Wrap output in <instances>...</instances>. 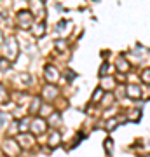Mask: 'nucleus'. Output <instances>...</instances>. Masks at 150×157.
<instances>
[{
    "label": "nucleus",
    "instance_id": "obj_1",
    "mask_svg": "<svg viewBox=\"0 0 150 157\" xmlns=\"http://www.w3.org/2000/svg\"><path fill=\"white\" fill-rule=\"evenodd\" d=\"M17 52H19V47L16 44V39L14 37H9L6 42V54H7V59L9 61H14L17 56Z\"/></svg>",
    "mask_w": 150,
    "mask_h": 157
},
{
    "label": "nucleus",
    "instance_id": "obj_2",
    "mask_svg": "<svg viewBox=\"0 0 150 157\" xmlns=\"http://www.w3.org/2000/svg\"><path fill=\"white\" fill-rule=\"evenodd\" d=\"M30 7H32V12H33V16L42 21L45 16V6L42 0H30Z\"/></svg>",
    "mask_w": 150,
    "mask_h": 157
},
{
    "label": "nucleus",
    "instance_id": "obj_3",
    "mask_svg": "<svg viewBox=\"0 0 150 157\" xmlns=\"http://www.w3.org/2000/svg\"><path fill=\"white\" fill-rule=\"evenodd\" d=\"M32 19H33V16L30 12H26V11L17 12V25L21 28H32Z\"/></svg>",
    "mask_w": 150,
    "mask_h": 157
},
{
    "label": "nucleus",
    "instance_id": "obj_4",
    "mask_svg": "<svg viewBox=\"0 0 150 157\" xmlns=\"http://www.w3.org/2000/svg\"><path fill=\"white\" fill-rule=\"evenodd\" d=\"M17 143L21 148H32L35 143V138L33 135H26V133H21V135L17 136Z\"/></svg>",
    "mask_w": 150,
    "mask_h": 157
},
{
    "label": "nucleus",
    "instance_id": "obj_5",
    "mask_svg": "<svg viewBox=\"0 0 150 157\" xmlns=\"http://www.w3.org/2000/svg\"><path fill=\"white\" fill-rule=\"evenodd\" d=\"M4 148H6V152L9 154V155H16V154H19V143L17 141H12V140H6L4 141Z\"/></svg>",
    "mask_w": 150,
    "mask_h": 157
},
{
    "label": "nucleus",
    "instance_id": "obj_6",
    "mask_svg": "<svg viewBox=\"0 0 150 157\" xmlns=\"http://www.w3.org/2000/svg\"><path fill=\"white\" fill-rule=\"evenodd\" d=\"M32 131H33L35 135H42L45 131V121L44 119H40V117L33 119V121H32Z\"/></svg>",
    "mask_w": 150,
    "mask_h": 157
},
{
    "label": "nucleus",
    "instance_id": "obj_7",
    "mask_svg": "<svg viewBox=\"0 0 150 157\" xmlns=\"http://www.w3.org/2000/svg\"><path fill=\"white\" fill-rule=\"evenodd\" d=\"M45 78H47L49 82H58L60 73H58V70H56L52 65H47V67H45Z\"/></svg>",
    "mask_w": 150,
    "mask_h": 157
},
{
    "label": "nucleus",
    "instance_id": "obj_8",
    "mask_svg": "<svg viewBox=\"0 0 150 157\" xmlns=\"http://www.w3.org/2000/svg\"><path fill=\"white\" fill-rule=\"evenodd\" d=\"M126 94L129 96V98H133V100H138L140 96H141V91H140L138 86H128V89H126Z\"/></svg>",
    "mask_w": 150,
    "mask_h": 157
},
{
    "label": "nucleus",
    "instance_id": "obj_9",
    "mask_svg": "<svg viewBox=\"0 0 150 157\" xmlns=\"http://www.w3.org/2000/svg\"><path fill=\"white\" fill-rule=\"evenodd\" d=\"M44 30H45L44 21L37 23V25H32V32H33L35 37H42V35H44Z\"/></svg>",
    "mask_w": 150,
    "mask_h": 157
},
{
    "label": "nucleus",
    "instance_id": "obj_10",
    "mask_svg": "<svg viewBox=\"0 0 150 157\" xmlns=\"http://www.w3.org/2000/svg\"><path fill=\"white\" fill-rule=\"evenodd\" d=\"M60 141H61V135H60L58 131L51 133V136H49V147H51V148L58 147V145H60Z\"/></svg>",
    "mask_w": 150,
    "mask_h": 157
},
{
    "label": "nucleus",
    "instance_id": "obj_11",
    "mask_svg": "<svg viewBox=\"0 0 150 157\" xmlns=\"http://www.w3.org/2000/svg\"><path fill=\"white\" fill-rule=\"evenodd\" d=\"M44 96L47 98V100H52V98L58 96V89H56L54 86H45L44 87Z\"/></svg>",
    "mask_w": 150,
    "mask_h": 157
},
{
    "label": "nucleus",
    "instance_id": "obj_12",
    "mask_svg": "<svg viewBox=\"0 0 150 157\" xmlns=\"http://www.w3.org/2000/svg\"><path fill=\"white\" fill-rule=\"evenodd\" d=\"M117 70H119V72H128L129 70V63L126 61L124 58H119V59H117Z\"/></svg>",
    "mask_w": 150,
    "mask_h": 157
},
{
    "label": "nucleus",
    "instance_id": "obj_13",
    "mask_svg": "<svg viewBox=\"0 0 150 157\" xmlns=\"http://www.w3.org/2000/svg\"><path fill=\"white\" fill-rule=\"evenodd\" d=\"M113 86H115V82H113V78H110V77H105L101 80V87H105V89H113Z\"/></svg>",
    "mask_w": 150,
    "mask_h": 157
},
{
    "label": "nucleus",
    "instance_id": "obj_14",
    "mask_svg": "<svg viewBox=\"0 0 150 157\" xmlns=\"http://www.w3.org/2000/svg\"><path fill=\"white\" fill-rule=\"evenodd\" d=\"M40 108V100L39 98H33V101H32V105H30V112L32 113H37Z\"/></svg>",
    "mask_w": 150,
    "mask_h": 157
},
{
    "label": "nucleus",
    "instance_id": "obj_15",
    "mask_svg": "<svg viewBox=\"0 0 150 157\" xmlns=\"http://www.w3.org/2000/svg\"><path fill=\"white\" fill-rule=\"evenodd\" d=\"M121 122V119H110V121H108V122H106V129H108V131H112V129H113V126H115V124H119Z\"/></svg>",
    "mask_w": 150,
    "mask_h": 157
},
{
    "label": "nucleus",
    "instance_id": "obj_16",
    "mask_svg": "<svg viewBox=\"0 0 150 157\" xmlns=\"http://www.w3.org/2000/svg\"><path fill=\"white\" fill-rule=\"evenodd\" d=\"M56 49L58 51H67V42H65V40H56Z\"/></svg>",
    "mask_w": 150,
    "mask_h": 157
},
{
    "label": "nucleus",
    "instance_id": "obj_17",
    "mask_svg": "<svg viewBox=\"0 0 150 157\" xmlns=\"http://www.w3.org/2000/svg\"><path fill=\"white\" fill-rule=\"evenodd\" d=\"M141 78H143L147 84H150V68H147L143 73H141Z\"/></svg>",
    "mask_w": 150,
    "mask_h": 157
},
{
    "label": "nucleus",
    "instance_id": "obj_18",
    "mask_svg": "<svg viewBox=\"0 0 150 157\" xmlns=\"http://www.w3.org/2000/svg\"><path fill=\"white\" fill-rule=\"evenodd\" d=\"M101 93H103V87H100V89H96L94 91V94H93V101H100V96H101Z\"/></svg>",
    "mask_w": 150,
    "mask_h": 157
},
{
    "label": "nucleus",
    "instance_id": "obj_19",
    "mask_svg": "<svg viewBox=\"0 0 150 157\" xmlns=\"http://www.w3.org/2000/svg\"><path fill=\"white\" fill-rule=\"evenodd\" d=\"M7 100V91L4 89V86H0V103Z\"/></svg>",
    "mask_w": 150,
    "mask_h": 157
},
{
    "label": "nucleus",
    "instance_id": "obj_20",
    "mask_svg": "<svg viewBox=\"0 0 150 157\" xmlns=\"http://www.w3.org/2000/svg\"><path fill=\"white\" fill-rule=\"evenodd\" d=\"M112 147H113V143H112L110 138H108V140H105V150H106V154H110V152H112Z\"/></svg>",
    "mask_w": 150,
    "mask_h": 157
},
{
    "label": "nucleus",
    "instance_id": "obj_21",
    "mask_svg": "<svg viewBox=\"0 0 150 157\" xmlns=\"http://www.w3.org/2000/svg\"><path fill=\"white\" fill-rule=\"evenodd\" d=\"M0 68H2V70H4V68H9V63H7L6 59H2V61H0Z\"/></svg>",
    "mask_w": 150,
    "mask_h": 157
},
{
    "label": "nucleus",
    "instance_id": "obj_22",
    "mask_svg": "<svg viewBox=\"0 0 150 157\" xmlns=\"http://www.w3.org/2000/svg\"><path fill=\"white\" fill-rule=\"evenodd\" d=\"M58 121H60V115H58V113H54V115H52V119H51V122H52V124H56Z\"/></svg>",
    "mask_w": 150,
    "mask_h": 157
},
{
    "label": "nucleus",
    "instance_id": "obj_23",
    "mask_svg": "<svg viewBox=\"0 0 150 157\" xmlns=\"http://www.w3.org/2000/svg\"><path fill=\"white\" fill-rule=\"evenodd\" d=\"M26 124H28V121H23V122H21V126H23V128H21V131H26Z\"/></svg>",
    "mask_w": 150,
    "mask_h": 157
},
{
    "label": "nucleus",
    "instance_id": "obj_24",
    "mask_svg": "<svg viewBox=\"0 0 150 157\" xmlns=\"http://www.w3.org/2000/svg\"><path fill=\"white\" fill-rule=\"evenodd\" d=\"M106 68H108L106 65H103V67H101V75H105V73H106Z\"/></svg>",
    "mask_w": 150,
    "mask_h": 157
}]
</instances>
